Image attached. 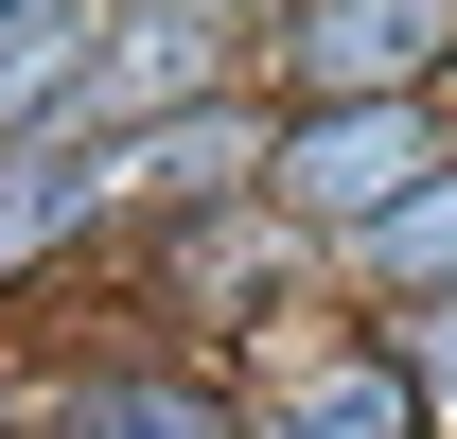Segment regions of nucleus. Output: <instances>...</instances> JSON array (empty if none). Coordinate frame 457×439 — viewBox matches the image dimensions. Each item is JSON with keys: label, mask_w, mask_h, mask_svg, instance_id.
I'll return each mask as SVG.
<instances>
[{"label": "nucleus", "mask_w": 457, "mask_h": 439, "mask_svg": "<svg viewBox=\"0 0 457 439\" xmlns=\"http://www.w3.org/2000/svg\"><path fill=\"white\" fill-rule=\"evenodd\" d=\"M422 176H440V141H422L404 106H317V123L282 141V194H299L317 228H404Z\"/></svg>", "instance_id": "obj_1"}, {"label": "nucleus", "mask_w": 457, "mask_h": 439, "mask_svg": "<svg viewBox=\"0 0 457 439\" xmlns=\"http://www.w3.org/2000/svg\"><path fill=\"white\" fill-rule=\"evenodd\" d=\"M440 36H457V0H299L282 70L317 106H404V88L440 70Z\"/></svg>", "instance_id": "obj_2"}, {"label": "nucleus", "mask_w": 457, "mask_h": 439, "mask_svg": "<svg viewBox=\"0 0 457 439\" xmlns=\"http://www.w3.org/2000/svg\"><path fill=\"white\" fill-rule=\"evenodd\" d=\"M282 439H422V369L404 352H335L282 386Z\"/></svg>", "instance_id": "obj_3"}, {"label": "nucleus", "mask_w": 457, "mask_h": 439, "mask_svg": "<svg viewBox=\"0 0 457 439\" xmlns=\"http://www.w3.org/2000/svg\"><path fill=\"white\" fill-rule=\"evenodd\" d=\"M88 194H106V159H54V141H0V264H18L36 228H71Z\"/></svg>", "instance_id": "obj_4"}, {"label": "nucleus", "mask_w": 457, "mask_h": 439, "mask_svg": "<svg viewBox=\"0 0 457 439\" xmlns=\"http://www.w3.org/2000/svg\"><path fill=\"white\" fill-rule=\"evenodd\" d=\"M71 439H228L212 404H194V386H88V422Z\"/></svg>", "instance_id": "obj_5"}, {"label": "nucleus", "mask_w": 457, "mask_h": 439, "mask_svg": "<svg viewBox=\"0 0 457 439\" xmlns=\"http://www.w3.org/2000/svg\"><path fill=\"white\" fill-rule=\"evenodd\" d=\"M54 36H71V0H0V106L54 88Z\"/></svg>", "instance_id": "obj_6"}, {"label": "nucleus", "mask_w": 457, "mask_h": 439, "mask_svg": "<svg viewBox=\"0 0 457 439\" xmlns=\"http://www.w3.org/2000/svg\"><path fill=\"white\" fill-rule=\"evenodd\" d=\"M370 246H387V264H440V281H457V194H422V211H404V228H370Z\"/></svg>", "instance_id": "obj_7"}, {"label": "nucleus", "mask_w": 457, "mask_h": 439, "mask_svg": "<svg viewBox=\"0 0 457 439\" xmlns=\"http://www.w3.org/2000/svg\"><path fill=\"white\" fill-rule=\"evenodd\" d=\"M404 369H422V404H457V299L422 317V352H404Z\"/></svg>", "instance_id": "obj_8"}]
</instances>
